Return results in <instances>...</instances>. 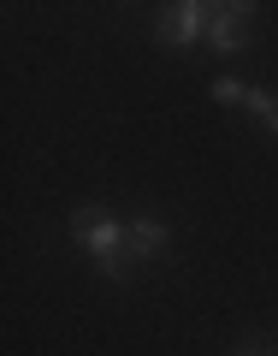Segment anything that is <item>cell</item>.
Here are the masks:
<instances>
[{
    "instance_id": "7",
    "label": "cell",
    "mask_w": 278,
    "mask_h": 356,
    "mask_svg": "<svg viewBox=\"0 0 278 356\" xmlns=\"http://www.w3.org/2000/svg\"><path fill=\"white\" fill-rule=\"evenodd\" d=\"M249 356H254V350H249Z\"/></svg>"
},
{
    "instance_id": "4",
    "label": "cell",
    "mask_w": 278,
    "mask_h": 356,
    "mask_svg": "<svg viewBox=\"0 0 278 356\" xmlns=\"http://www.w3.org/2000/svg\"><path fill=\"white\" fill-rule=\"evenodd\" d=\"M166 243H172V226H166V220H154V214H137V220H130V243H125V250L137 255V261H154Z\"/></svg>"
},
{
    "instance_id": "3",
    "label": "cell",
    "mask_w": 278,
    "mask_h": 356,
    "mask_svg": "<svg viewBox=\"0 0 278 356\" xmlns=\"http://www.w3.org/2000/svg\"><path fill=\"white\" fill-rule=\"evenodd\" d=\"M154 36H160L166 48H190V42H202L207 36V6H202V0H172V6H160Z\"/></svg>"
},
{
    "instance_id": "1",
    "label": "cell",
    "mask_w": 278,
    "mask_h": 356,
    "mask_svg": "<svg viewBox=\"0 0 278 356\" xmlns=\"http://www.w3.org/2000/svg\"><path fill=\"white\" fill-rule=\"evenodd\" d=\"M71 238L89 250V261L101 267L107 280H125V261H119V250L130 243V226L119 214H107V208H77L71 214Z\"/></svg>"
},
{
    "instance_id": "6",
    "label": "cell",
    "mask_w": 278,
    "mask_h": 356,
    "mask_svg": "<svg viewBox=\"0 0 278 356\" xmlns=\"http://www.w3.org/2000/svg\"><path fill=\"white\" fill-rule=\"evenodd\" d=\"M214 102H219V107L249 102V83H237V77H214Z\"/></svg>"
},
{
    "instance_id": "5",
    "label": "cell",
    "mask_w": 278,
    "mask_h": 356,
    "mask_svg": "<svg viewBox=\"0 0 278 356\" xmlns=\"http://www.w3.org/2000/svg\"><path fill=\"white\" fill-rule=\"evenodd\" d=\"M243 107H249V113L278 137V95H272V89H249V102H243Z\"/></svg>"
},
{
    "instance_id": "2",
    "label": "cell",
    "mask_w": 278,
    "mask_h": 356,
    "mask_svg": "<svg viewBox=\"0 0 278 356\" xmlns=\"http://www.w3.org/2000/svg\"><path fill=\"white\" fill-rule=\"evenodd\" d=\"M207 42L219 54H237L254 42V6L249 0H231V6H207Z\"/></svg>"
}]
</instances>
